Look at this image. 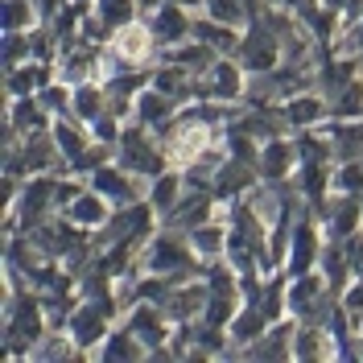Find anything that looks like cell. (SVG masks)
<instances>
[{"instance_id":"obj_1","label":"cell","mask_w":363,"mask_h":363,"mask_svg":"<svg viewBox=\"0 0 363 363\" xmlns=\"http://www.w3.org/2000/svg\"><path fill=\"white\" fill-rule=\"evenodd\" d=\"M124 161H133L136 169H145V174H153V169H157V157H153V149H149V145H145V140H140L136 133L124 140Z\"/></svg>"},{"instance_id":"obj_2","label":"cell","mask_w":363,"mask_h":363,"mask_svg":"<svg viewBox=\"0 0 363 363\" xmlns=\"http://www.w3.org/2000/svg\"><path fill=\"white\" fill-rule=\"evenodd\" d=\"M153 269H157V272L186 269V252H182L178 244H169V240H165V244H157V248H153Z\"/></svg>"},{"instance_id":"obj_3","label":"cell","mask_w":363,"mask_h":363,"mask_svg":"<svg viewBox=\"0 0 363 363\" xmlns=\"http://www.w3.org/2000/svg\"><path fill=\"white\" fill-rule=\"evenodd\" d=\"M269 62H272V38H269V33H252V42H248V67L264 70Z\"/></svg>"},{"instance_id":"obj_4","label":"cell","mask_w":363,"mask_h":363,"mask_svg":"<svg viewBox=\"0 0 363 363\" xmlns=\"http://www.w3.org/2000/svg\"><path fill=\"white\" fill-rule=\"evenodd\" d=\"M99 330H104V322H99V314H95V310H83V314L74 318V335H79L83 342L99 339Z\"/></svg>"},{"instance_id":"obj_5","label":"cell","mask_w":363,"mask_h":363,"mask_svg":"<svg viewBox=\"0 0 363 363\" xmlns=\"http://www.w3.org/2000/svg\"><path fill=\"white\" fill-rule=\"evenodd\" d=\"M182 29H186V25H182V17L174 13V9H165V13L157 17V33H165V42L182 38Z\"/></svg>"},{"instance_id":"obj_6","label":"cell","mask_w":363,"mask_h":363,"mask_svg":"<svg viewBox=\"0 0 363 363\" xmlns=\"http://www.w3.org/2000/svg\"><path fill=\"white\" fill-rule=\"evenodd\" d=\"M120 50H124V54H145V50H149V42H145V33H140V29H124V33H120Z\"/></svg>"},{"instance_id":"obj_7","label":"cell","mask_w":363,"mask_h":363,"mask_svg":"<svg viewBox=\"0 0 363 363\" xmlns=\"http://www.w3.org/2000/svg\"><path fill=\"white\" fill-rule=\"evenodd\" d=\"M140 112H145V120H161L165 116V95H145L140 99Z\"/></svg>"},{"instance_id":"obj_8","label":"cell","mask_w":363,"mask_h":363,"mask_svg":"<svg viewBox=\"0 0 363 363\" xmlns=\"http://www.w3.org/2000/svg\"><path fill=\"white\" fill-rule=\"evenodd\" d=\"M128 17V0H104V21H124Z\"/></svg>"},{"instance_id":"obj_9","label":"cell","mask_w":363,"mask_h":363,"mask_svg":"<svg viewBox=\"0 0 363 363\" xmlns=\"http://www.w3.org/2000/svg\"><path fill=\"white\" fill-rule=\"evenodd\" d=\"M199 33H203L211 45H231V33H227V29H215V25H199Z\"/></svg>"},{"instance_id":"obj_10","label":"cell","mask_w":363,"mask_h":363,"mask_svg":"<svg viewBox=\"0 0 363 363\" xmlns=\"http://www.w3.org/2000/svg\"><path fill=\"white\" fill-rule=\"evenodd\" d=\"M289 116H294V120H314L318 104H314V99H297V108H289Z\"/></svg>"},{"instance_id":"obj_11","label":"cell","mask_w":363,"mask_h":363,"mask_svg":"<svg viewBox=\"0 0 363 363\" xmlns=\"http://www.w3.org/2000/svg\"><path fill=\"white\" fill-rule=\"evenodd\" d=\"M79 112H83V116L99 112V95H95V91H79Z\"/></svg>"},{"instance_id":"obj_12","label":"cell","mask_w":363,"mask_h":363,"mask_svg":"<svg viewBox=\"0 0 363 363\" xmlns=\"http://www.w3.org/2000/svg\"><path fill=\"white\" fill-rule=\"evenodd\" d=\"M215 17H223V21H235V17H240L235 0H215Z\"/></svg>"},{"instance_id":"obj_13","label":"cell","mask_w":363,"mask_h":363,"mask_svg":"<svg viewBox=\"0 0 363 363\" xmlns=\"http://www.w3.org/2000/svg\"><path fill=\"white\" fill-rule=\"evenodd\" d=\"M169 199H174V182H165V186L153 190V203H157V206H169Z\"/></svg>"},{"instance_id":"obj_14","label":"cell","mask_w":363,"mask_h":363,"mask_svg":"<svg viewBox=\"0 0 363 363\" xmlns=\"http://www.w3.org/2000/svg\"><path fill=\"white\" fill-rule=\"evenodd\" d=\"M215 244H219V231H199V248H215Z\"/></svg>"}]
</instances>
